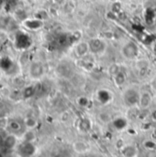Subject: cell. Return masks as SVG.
Returning a JSON list of instances; mask_svg holds the SVG:
<instances>
[{"mask_svg":"<svg viewBox=\"0 0 156 157\" xmlns=\"http://www.w3.org/2000/svg\"><path fill=\"white\" fill-rule=\"evenodd\" d=\"M140 97H141V93L136 89L133 88L127 89L123 93V101L125 104L130 107L139 105Z\"/></svg>","mask_w":156,"mask_h":157,"instance_id":"cell-1","label":"cell"},{"mask_svg":"<svg viewBox=\"0 0 156 157\" xmlns=\"http://www.w3.org/2000/svg\"><path fill=\"white\" fill-rule=\"evenodd\" d=\"M121 54L122 56L127 59H134L139 55V48L136 43L133 41H129L121 48Z\"/></svg>","mask_w":156,"mask_h":157,"instance_id":"cell-2","label":"cell"},{"mask_svg":"<svg viewBox=\"0 0 156 157\" xmlns=\"http://www.w3.org/2000/svg\"><path fill=\"white\" fill-rule=\"evenodd\" d=\"M89 49L94 54H100L105 51L107 45L106 42L100 39H92L88 41Z\"/></svg>","mask_w":156,"mask_h":157,"instance_id":"cell-3","label":"cell"},{"mask_svg":"<svg viewBox=\"0 0 156 157\" xmlns=\"http://www.w3.org/2000/svg\"><path fill=\"white\" fill-rule=\"evenodd\" d=\"M30 76L34 79H39L44 74V66L40 61H34L30 66Z\"/></svg>","mask_w":156,"mask_h":157,"instance_id":"cell-4","label":"cell"},{"mask_svg":"<svg viewBox=\"0 0 156 157\" xmlns=\"http://www.w3.org/2000/svg\"><path fill=\"white\" fill-rule=\"evenodd\" d=\"M22 26L29 29V30H39V29L42 28L43 26V21L39 20L36 17H32V18H26L21 22Z\"/></svg>","mask_w":156,"mask_h":157,"instance_id":"cell-5","label":"cell"},{"mask_svg":"<svg viewBox=\"0 0 156 157\" xmlns=\"http://www.w3.org/2000/svg\"><path fill=\"white\" fill-rule=\"evenodd\" d=\"M57 72L59 75L64 78H72L74 76V70L72 66H70L67 63L64 64H60L57 69Z\"/></svg>","mask_w":156,"mask_h":157,"instance_id":"cell-6","label":"cell"},{"mask_svg":"<svg viewBox=\"0 0 156 157\" xmlns=\"http://www.w3.org/2000/svg\"><path fill=\"white\" fill-rule=\"evenodd\" d=\"M96 99L102 104H107L111 101L112 94L107 90H100L96 92Z\"/></svg>","mask_w":156,"mask_h":157,"instance_id":"cell-7","label":"cell"},{"mask_svg":"<svg viewBox=\"0 0 156 157\" xmlns=\"http://www.w3.org/2000/svg\"><path fill=\"white\" fill-rule=\"evenodd\" d=\"M89 51L90 49H89L88 42H85V41L79 42L76 47V53L79 58H83L86 56Z\"/></svg>","mask_w":156,"mask_h":157,"instance_id":"cell-8","label":"cell"},{"mask_svg":"<svg viewBox=\"0 0 156 157\" xmlns=\"http://www.w3.org/2000/svg\"><path fill=\"white\" fill-rule=\"evenodd\" d=\"M152 103V96L149 92L144 91L142 93H141V97H140V102H139V106L142 109H147Z\"/></svg>","mask_w":156,"mask_h":157,"instance_id":"cell-9","label":"cell"},{"mask_svg":"<svg viewBox=\"0 0 156 157\" xmlns=\"http://www.w3.org/2000/svg\"><path fill=\"white\" fill-rule=\"evenodd\" d=\"M121 155L123 157H137L138 155V150L135 146L133 145H125L121 150Z\"/></svg>","mask_w":156,"mask_h":157,"instance_id":"cell-10","label":"cell"},{"mask_svg":"<svg viewBox=\"0 0 156 157\" xmlns=\"http://www.w3.org/2000/svg\"><path fill=\"white\" fill-rule=\"evenodd\" d=\"M73 149L77 154H85L89 150V145L83 141H76L73 144Z\"/></svg>","mask_w":156,"mask_h":157,"instance_id":"cell-11","label":"cell"},{"mask_svg":"<svg viewBox=\"0 0 156 157\" xmlns=\"http://www.w3.org/2000/svg\"><path fill=\"white\" fill-rule=\"evenodd\" d=\"M92 128V123L89 119L83 118L78 121V129L82 132H88Z\"/></svg>","mask_w":156,"mask_h":157,"instance_id":"cell-12","label":"cell"},{"mask_svg":"<svg viewBox=\"0 0 156 157\" xmlns=\"http://www.w3.org/2000/svg\"><path fill=\"white\" fill-rule=\"evenodd\" d=\"M112 124H113V126H114V128L116 130H117V131H122V130H124L127 127L128 121H127V120L125 118L118 117L112 121Z\"/></svg>","mask_w":156,"mask_h":157,"instance_id":"cell-13","label":"cell"},{"mask_svg":"<svg viewBox=\"0 0 156 157\" xmlns=\"http://www.w3.org/2000/svg\"><path fill=\"white\" fill-rule=\"evenodd\" d=\"M21 151L25 155L31 156L35 153V146L33 145L32 143H29V142H25V144L22 145L21 147Z\"/></svg>","mask_w":156,"mask_h":157,"instance_id":"cell-14","label":"cell"},{"mask_svg":"<svg viewBox=\"0 0 156 157\" xmlns=\"http://www.w3.org/2000/svg\"><path fill=\"white\" fill-rule=\"evenodd\" d=\"M113 78H114V79H113L114 83L117 85V87H120V86L124 85V83L126 81V76L122 71H118L117 73H116L113 76Z\"/></svg>","mask_w":156,"mask_h":157,"instance_id":"cell-15","label":"cell"},{"mask_svg":"<svg viewBox=\"0 0 156 157\" xmlns=\"http://www.w3.org/2000/svg\"><path fill=\"white\" fill-rule=\"evenodd\" d=\"M16 143H17V140H16V137L13 134L7 135L4 140V144L7 148H13L16 145Z\"/></svg>","mask_w":156,"mask_h":157,"instance_id":"cell-16","label":"cell"},{"mask_svg":"<svg viewBox=\"0 0 156 157\" xmlns=\"http://www.w3.org/2000/svg\"><path fill=\"white\" fill-rule=\"evenodd\" d=\"M38 124V121L35 118L33 117H28L25 119V125L29 130H32L34 129Z\"/></svg>","mask_w":156,"mask_h":157,"instance_id":"cell-17","label":"cell"},{"mask_svg":"<svg viewBox=\"0 0 156 157\" xmlns=\"http://www.w3.org/2000/svg\"><path fill=\"white\" fill-rule=\"evenodd\" d=\"M23 138H24V141H25V142L32 143V142L35 140V133L33 132L32 130H29V131H27V132L24 133Z\"/></svg>","mask_w":156,"mask_h":157,"instance_id":"cell-18","label":"cell"},{"mask_svg":"<svg viewBox=\"0 0 156 157\" xmlns=\"http://www.w3.org/2000/svg\"><path fill=\"white\" fill-rule=\"evenodd\" d=\"M34 17L38 18V19H39V20H42V21H44L45 19H47V18H48V13H47L45 10H43V9H40V10H38V11L35 13V15H34Z\"/></svg>","mask_w":156,"mask_h":157,"instance_id":"cell-19","label":"cell"},{"mask_svg":"<svg viewBox=\"0 0 156 157\" xmlns=\"http://www.w3.org/2000/svg\"><path fill=\"white\" fill-rule=\"evenodd\" d=\"M77 103L79 106H81V107H83V108H85V107H87V106L89 105L90 101H89L86 97L81 96V97H79L77 99Z\"/></svg>","mask_w":156,"mask_h":157,"instance_id":"cell-20","label":"cell"},{"mask_svg":"<svg viewBox=\"0 0 156 157\" xmlns=\"http://www.w3.org/2000/svg\"><path fill=\"white\" fill-rule=\"evenodd\" d=\"M143 146L145 149H147L149 151H154L156 149V143H154L152 140H147L143 143Z\"/></svg>","mask_w":156,"mask_h":157,"instance_id":"cell-21","label":"cell"},{"mask_svg":"<svg viewBox=\"0 0 156 157\" xmlns=\"http://www.w3.org/2000/svg\"><path fill=\"white\" fill-rule=\"evenodd\" d=\"M8 126H9V128H10L12 131H15V132L20 130V124H19L18 121H15L9 122V125H8Z\"/></svg>","mask_w":156,"mask_h":157,"instance_id":"cell-22","label":"cell"},{"mask_svg":"<svg viewBox=\"0 0 156 157\" xmlns=\"http://www.w3.org/2000/svg\"><path fill=\"white\" fill-rule=\"evenodd\" d=\"M99 119L101 121L103 122H109L110 121V115L109 113H102L99 114Z\"/></svg>","mask_w":156,"mask_h":157,"instance_id":"cell-23","label":"cell"},{"mask_svg":"<svg viewBox=\"0 0 156 157\" xmlns=\"http://www.w3.org/2000/svg\"><path fill=\"white\" fill-rule=\"evenodd\" d=\"M109 73L112 75V76H114L116 73H117L118 71H119V68H118V66H117V64H113V65H111L110 67H109Z\"/></svg>","mask_w":156,"mask_h":157,"instance_id":"cell-24","label":"cell"},{"mask_svg":"<svg viewBox=\"0 0 156 157\" xmlns=\"http://www.w3.org/2000/svg\"><path fill=\"white\" fill-rule=\"evenodd\" d=\"M125 145H126V144H124V143H123L122 140H117V143H116V146H117V148H118L119 150H121Z\"/></svg>","mask_w":156,"mask_h":157,"instance_id":"cell-25","label":"cell"},{"mask_svg":"<svg viewBox=\"0 0 156 157\" xmlns=\"http://www.w3.org/2000/svg\"><path fill=\"white\" fill-rule=\"evenodd\" d=\"M151 85H152V87L156 90V75L154 77V78H152V81H151Z\"/></svg>","mask_w":156,"mask_h":157,"instance_id":"cell-26","label":"cell"},{"mask_svg":"<svg viewBox=\"0 0 156 157\" xmlns=\"http://www.w3.org/2000/svg\"><path fill=\"white\" fill-rule=\"evenodd\" d=\"M151 118L154 121H156V109H154L152 113H151Z\"/></svg>","mask_w":156,"mask_h":157,"instance_id":"cell-27","label":"cell"},{"mask_svg":"<svg viewBox=\"0 0 156 157\" xmlns=\"http://www.w3.org/2000/svg\"><path fill=\"white\" fill-rule=\"evenodd\" d=\"M52 1H53V3L56 4V5H62V4L64 2V0H52Z\"/></svg>","mask_w":156,"mask_h":157,"instance_id":"cell-28","label":"cell"},{"mask_svg":"<svg viewBox=\"0 0 156 157\" xmlns=\"http://www.w3.org/2000/svg\"><path fill=\"white\" fill-rule=\"evenodd\" d=\"M0 157H5V155H4L1 152H0Z\"/></svg>","mask_w":156,"mask_h":157,"instance_id":"cell-29","label":"cell"},{"mask_svg":"<svg viewBox=\"0 0 156 157\" xmlns=\"http://www.w3.org/2000/svg\"><path fill=\"white\" fill-rule=\"evenodd\" d=\"M2 78V73H1V71H0V79Z\"/></svg>","mask_w":156,"mask_h":157,"instance_id":"cell-30","label":"cell"}]
</instances>
